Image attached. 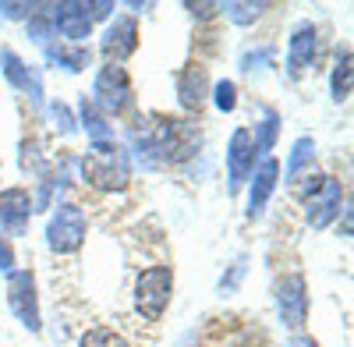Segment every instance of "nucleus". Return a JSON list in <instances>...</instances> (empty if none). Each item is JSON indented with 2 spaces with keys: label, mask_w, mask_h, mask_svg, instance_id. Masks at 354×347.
<instances>
[{
  "label": "nucleus",
  "mask_w": 354,
  "mask_h": 347,
  "mask_svg": "<svg viewBox=\"0 0 354 347\" xmlns=\"http://www.w3.org/2000/svg\"><path fill=\"white\" fill-rule=\"evenodd\" d=\"M50 121H53V131H61V135H75L78 131V121H75V113L68 103H50Z\"/></svg>",
  "instance_id": "28"
},
{
  "label": "nucleus",
  "mask_w": 354,
  "mask_h": 347,
  "mask_svg": "<svg viewBox=\"0 0 354 347\" xmlns=\"http://www.w3.org/2000/svg\"><path fill=\"white\" fill-rule=\"evenodd\" d=\"M43 53H46L50 64H57V68L68 71V75H78V71L88 68V46H71V43L57 39V43H46Z\"/></svg>",
  "instance_id": "17"
},
{
  "label": "nucleus",
  "mask_w": 354,
  "mask_h": 347,
  "mask_svg": "<svg viewBox=\"0 0 354 347\" xmlns=\"http://www.w3.org/2000/svg\"><path fill=\"white\" fill-rule=\"evenodd\" d=\"M135 50H138V21H135L131 15L113 18V21L103 28V39H100V53H103V61L121 68Z\"/></svg>",
  "instance_id": "9"
},
{
  "label": "nucleus",
  "mask_w": 354,
  "mask_h": 347,
  "mask_svg": "<svg viewBox=\"0 0 354 347\" xmlns=\"http://www.w3.org/2000/svg\"><path fill=\"white\" fill-rule=\"evenodd\" d=\"M270 4H252V0H227V4H220V11L234 21V25H252L262 18V11Z\"/></svg>",
  "instance_id": "24"
},
{
  "label": "nucleus",
  "mask_w": 354,
  "mask_h": 347,
  "mask_svg": "<svg viewBox=\"0 0 354 347\" xmlns=\"http://www.w3.org/2000/svg\"><path fill=\"white\" fill-rule=\"evenodd\" d=\"M344 238H351V206H344Z\"/></svg>",
  "instance_id": "35"
},
{
  "label": "nucleus",
  "mask_w": 354,
  "mask_h": 347,
  "mask_svg": "<svg viewBox=\"0 0 354 347\" xmlns=\"http://www.w3.org/2000/svg\"><path fill=\"white\" fill-rule=\"evenodd\" d=\"M280 185V160L277 156H262L248 178V220H259L270 206V198Z\"/></svg>",
  "instance_id": "12"
},
{
  "label": "nucleus",
  "mask_w": 354,
  "mask_h": 347,
  "mask_svg": "<svg viewBox=\"0 0 354 347\" xmlns=\"http://www.w3.org/2000/svg\"><path fill=\"white\" fill-rule=\"evenodd\" d=\"M174 298V270L170 266H149L135 280V308L145 323H160Z\"/></svg>",
  "instance_id": "4"
},
{
  "label": "nucleus",
  "mask_w": 354,
  "mask_h": 347,
  "mask_svg": "<svg viewBox=\"0 0 354 347\" xmlns=\"http://www.w3.org/2000/svg\"><path fill=\"white\" fill-rule=\"evenodd\" d=\"M93 103L106 113V118H124V113L135 110V89H131V78L124 68L117 64H103L96 71L93 82Z\"/></svg>",
  "instance_id": "5"
},
{
  "label": "nucleus",
  "mask_w": 354,
  "mask_h": 347,
  "mask_svg": "<svg viewBox=\"0 0 354 347\" xmlns=\"http://www.w3.org/2000/svg\"><path fill=\"white\" fill-rule=\"evenodd\" d=\"M185 8L192 11V18H202V21H205V18H213V15L220 11V4H185Z\"/></svg>",
  "instance_id": "33"
},
{
  "label": "nucleus",
  "mask_w": 354,
  "mask_h": 347,
  "mask_svg": "<svg viewBox=\"0 0 354 347\" xmlns=\"http://www.w3.org/2000/svg\"><path fill=\"white\" fill-rule=\"evenodd\" d=\"M213 106L220 113H234V110H238V85H234L230 78H220L213 85Z\"/></svg>",
  "instance_id": "27"
},
{
  "label": "nucleus",
  "mask_w": 354,
  "mask_h": 347,
  "mask_svg": "<svg viewBox=\"0 0 354 347\" xmlns=\"http://www.w3.org/2000/svg\"><path fill=\"white\" fill-rule=\"evenodd\" d=\"M32 209L36 198L28 195V188H4L0 191V230H8L11 238H25Z\"/></svg>",
  "instance_id": "14"
},
{
  "label": "nucleus",
  "mask_w": 354,
  "mask_h": 347,
  "mask_svg": "<svg viewBox=\"0 0 354 347\" xmlns=\"http://www.w3.org/2000/svg\"><path fill=\"white\" fill-rule=\"evenodd\" d=\"M312 163H315V138L301 135L290 142V153H287V163L280 167V174L287 178V185H294L305 170H312Z\"/></svg>",
  "instance_id": "18"
},
{
  "label": "nucleus",
  "mask_w": 354,
  "mask_h": 347,
  "mask_svg": "<svg viewBox=\"0 0 354 347\" xmlns=\"http://www.w3.org/2000/svg\"><path fill=\"white\" fill-rule=\"evenodd\" d=\"M0 71H4V78L15 85L21 96H28L36 106H43V75H39V68L25 64L15 50H4L0 53Z\"/></svg>",
  "instance_id": "15"
},
{
  "label": "nucleus",
  "mask_w": 354,
  "mask_h": 347,
  "mask_svg": "<svg viewBox=\"0 0 354 347\" xmlns=\"http://www.w3.org/2000/svg\"><path fill=\"white\" fill-rule=\"evenodd\" d=\"M78 113H82V128H85V135L93 138V142H113V124H110V118H106V113H103L93 100H85V96H82Z\"/></svg>",
  "instance_id": "20"
},
{
  "label": "nucleus",
  "mask_w": 354,
  "mask_h": 347,
  "mask_svg": "<svg viewBox=\"0 0 354 347\" xmlns=\"http://www.w3.org/2000/svg\"><path fill=\"white\" fill-rule=\"evenodd\" d=\"M85 11H88V18H93V25H96V21L113 15V4L110 0H85Z\"/></svg>",
  "instance_id": "30"
},
{
  "label": "nucleus",
  "mask_w": 354,
  "mask_h": 347,
  "mask_svg": "<svg viewBox=\"0 0 354 347\" xmlns=\"http://www.w3.org/2000/svg\"><path fill=\"white\" fill-rule=\"evenodd\" d=\"M18 167H21V174H28V178H43V174L50 170L39 138H21V146H18Z\"/></svg>",
  "instance_id": "21"
},
{
  "label": "nucleus",
  "mask_w": 354,
  "mask_h": 347,
  "mask_svg": "<svg viewBox=\"0 0 354 347\" xmlns=\"http://www.w3.org/2000/svg\"><path fill=\"white\" fill-rule=\"evenodd\" d=\"M277 138H280V113L277 110H262V121L255 124V131H252V142H255V153L262 156H270L273 153V146H277Z\"/></svg>",
  "instance_id": "22"
},
{
  "label": "nucleus",
  "mask_w": 354,
  "mask_h": 347,
  "mask_svg": "<svg viewBox=\"0 0 354 347\" xmlns=\"http://www.w3.org/2000/svg\"><path fill=\"white\" fill-rule=\"evenodd\" d=\"M259 163V153H255V142H252V131L248 128H234L230 131V142H227V191L238 195L245 188V181L252 178V170Z\"/></svg>",
  "instance_id": "8"
},
{
  "label": "nucleus",
  "mask_w": 354,
  "mask_h": 347,
  "mask_svg": "<svg viewBox=\"0 0 354 347\" xmlns=\"http://www.w3.org/2000/svg\"><path fill=\"white\" fill-rule=\"evenodd\" d=\"M202 149V131L192 121H177L167 113L138 118L128 131V156H135L145 170L181 167Z\"/></svg>",
  "instance_id": "1"
},
{
  "label": "nucleus",
  "mask_w": 354,
  "mask_h": 347,
  "mask_svg": "<svg viewBox=\"0 0 354 347\" xmlns=\"http://www.w3.org/2000/svg\"><path fill=\"white\" fill-rule=\"evenodd\" d=\"M315 57H319V28L312 21H298L290 28V39H287V75L290 78H301L312 64H315Z\"/></svg>",
  "instance_id": "11"
},
{
  "label": "nucleus",
  "mask_w": 354,
  "mask_h": 347,
  "mask_svg": "<svg viewBox=\"0 0 354 347\" xmlns=\"http://www.w3.org/2000/svg\"><path fill=\"white\" fill-rule=\"evenodd\" d=\"M78 347H128V340L117 333V330L96 326V330H85V337L78 340Z\"/></svg>",
  "instance_id": "26"
},
{
  "label": "nucleus",
  "mask_w": 354,
  "mask_h": 347,
  "mask_svg": "<svg viewBox=\"0 0 354 347\" xmlns=\"http://www.w3.org/2000/svg\"><path fill=\"white\" fill-rule=\"evenodd\" d=\"M266 68H273V50L270 46H248L241 53V71L245 75H262Z\"/></svg>",
  "instance_id": "25"
},
{
  "label": "nucleus",
  "mask_w": 354,
  "mask_h": 347,
  "mask_svg": "<svg viewBox=\"0 0 354 347\" xmlns=\"http://www.w3.org/2000/svg\"><path fill=\"white\" fill-rule=\"evenodd\" d=\"M85 234H88V223H85V213L75 202H57V206H50L46 248L53 255H75L85 245Z\"/></svg>",
  "instance_id": "3"
},
{
  "label": "nucleus",
  "mask_w": 354,
  "mask_h": 347,
  "mask_svg": "<svg viewBox=\"0 0 354 347\" xmlns=\"http://www.w3.org/2000/svg\"><path fill=\"white\" fill-rule=\"evenodd\" d=\"M36 11V4H25V0H21V4H11V0H4V4H0V18H28V15H32Z\"/></svg>",
  "instance_id": "29"
},
{
  "label": "nucleus",
  "mask_w": 354,
  "mask_h": 347,
  "mask_svg": "<svg viewBox=\"0 0 354 347\" xmlns=\"http://www.w3.org/2000/svg\"><path fill=\"white\" fill-rule=\"evenodd\" d=\"M50 18H53V36H61L71 46H82V39H88V32H93V18L85 11V0L50 4Z\"/></svg>",
  "instance_id": "10"
},
{
  "label": "nucleus",
  "mask_w": 354,
  "mask_h": 347,
  "mask_svg": "<svg viewBox=\"0 0 354 347\" xmlns=\"http://www.w3.org/2000/svg\"><path fill=\"white\" fill-rule=\"evenodd\" d=\"M340 209H344V185L326 174V181L319 185V191H312L305 198V216L315 230H322L340 216Z\"/></svg>",
  "instance_id": "13"
},
{
  "label": "nucleus",
  "mask_w": 354,
  "mask_h": 347,
  "mask_svg": "<svg viewBox=\"0 0 354 347\" xmlns=\"http://www.w3.org/2000/svg\"><path fill=\"white\" fill-rule=\"evenodd\" d=\"M277 315L290 333H298L308 323V283L301 273H287L277 283Z\"/></svg>",
  "instance_id": "7"
},
{
  "label": "nucleus",
  "mask_w": 354,
  "mask_h": 347,
  "mask_svg": "<svg viewBox=\"0 0 354 347\" xmlns=\"http://www.w3.org/2000/svg\"><path fill=\"white\" fill-rule=\"evenodd\" d=\"M8 308L15 312V319L28 330H43V312H39V291H36V273L32 270H15L8 273Z\"/></svg>",
  "instance_id": "6"
},
{
  "label": "nucleus",
  "mask_w": 354,
  "mask_h": 347,
  "mask_svg": "<svg viewBox=\"0 0 354 347\" xmlns=\"http://www.w3.org/2000/svg\"><path fill=\"white\" fill-rule=\"evenodd\" d=\"M287 347H319V344H315V340H312V337H305V333H294V337H290V344H287Z\"/></svg>",
  "instance_id": "34"
},
{
  "label": "nucleus",
  "mask_w": 354,
  "mask_h": 347,
  "mask_svg": "<svg viewBox=\"0 0 354 347\" xmlns=\"http://www.w3.org/2000/svg\"><path fill=\"white\" fill-rule=\"evenodd\" d=\"M78 167L82 178L100 191H124L131 185V156L117 142H93Z\"/></svg>",
  "instance_id": "2"
},
{
  "label": "nucleus",
  "mask_w": 354,
  "mask_h": 347,
  "mask_svg": "<svg viewBox=\"0 0 354 347\" xmlns=\"http://www.w3.org/2000/svg\"><path fill=\"white\" fill-rule=\"evenodd\" d=\"M241 276H245V259H238V263H234V273L220 280V291H223V294H227V291H234V287H238V280H241Z\"/></svg>",
  "instance_id": "32"
},
{
  "label": "nucleus",
  "mask_w": 354,
  "mask_h": 347,
  "mask_svg": "<svg viewBox=\"0 0 354 347\" xmlns=\"http://www.w3.org/2000/svg\"><path fill=\"white\" fill-rule=\"evenodd\" d=\"M209 100V71L202 64H185L177 71V103L188 113H198Z\"/></svg>",
  "instance_id": "16"
},
{
  "label": "nucleus",
  "mask_w": 354,
  "mask_h": 347,
  "mask_svg": "<svg viewBox=\"0 0 354 347\" xmlns=\"http://www.w3.org/2000/svg\"><path fill=\"white\" fill-rule=\"evenodd\" d=\"M25 25H28V39H32V43H39V46H46V43H53V39H57V36H53L50 4H36V11L25 18Z\"/></svg>",
  "instance_id": "23"
},
{
  "label": "nucleus",
  "mask_w": 354,
  "mask_h": 347,
  "mask_svg": "<svg viewBox=\"0 0 354 347\" xmlns=\"http://www.w3.org/2000/svg\"><path fill=\"white\" fill-rule=\"evenodd\" d=\"M351 85H354L351 46H337L333 71H330V96H333V103H347V100H351Z\"/></svg>",
  "instance_id": "19"
},
{
  "label": "nucleus",
  "mask_w": 354,
  "mask_h": 347,
  "mask_svg": "<svg viewBox=\"0 0 354 347\" xmlns=\"http://www.w3.org/2000/svg\"><path fill=\"white\" fill-rule=\"evenodd\" d=\"M0 273H15V248L4 234H0Z\"/></svg>",
  "instance_id": "31"
}]
</instances>
